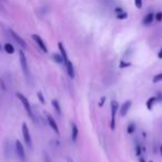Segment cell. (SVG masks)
I'll return each mask as SVG.
<instances>
[{
    "label": "cell",
    "mask_w": 162,
    "mask_h": 162,
    "mask_svg": "<svg viewBox=\"0 0 162 162\" xmlns=\"http://www.w3.org/2000/svg\"><path fill=\"white\" fill-rule=\"evenodd\" d=\"M17 98H18L19 100L21 101L22 106H23V108H25V110H26V112H27L28 116L30 117L32 120H34V112H32V109H31V106H30V103H29L28 99L26 98V97L22 95V93H20V92H17Z\"/></svg>",
    "instance_id": "obj_1"
},
{
    "label": "cell",
    "mask_w": 162,
    "mask_h": 162,
    "mask_svg": "<svg viewBox=\"0 0 162 162\" xmlns=\"http://www.w3.org/2000/svg\"><path fill=\"white\" fill-rule=\"evenodd\" d=\"M19 59H20V64H21V68H22L23 74H25L26 77H29V67H28V61H27V58H26L25 52L22 51V50L19 51Z\"/></svg>",
    "instance_id": "obj_2"
},
{
    "label": "cell",
    "mask_w": 162,
    "mask_h": 162,
    "mask_svg": "<svg viewBox=\"0 0 162 162\" xmlns=\"http://www.w3.org/2000/svg\"><path fill=\"white\" fill-rule=\"evenodd\" d=\"M119 109V106H118V102L114 100L111 101V122H110V127L111 129H114L116 128V114H117V111Z\"/></svg>",
    "instance_id": "obj_3"
},
{
    "label": "cell",
    "mask_w": 162,
    "mask_h": 162,
    "mask_svg": "<svg viewBox=\"0 0 162 162\" xmlns=\"http://www.w3.org/2000/svg\"><path fill=\"white\" fill-rule=\"evenodd\" d=\"M22 135H23V139H25V142L27 144L28 147L32 149V140H31V135H30V131H29V129H28L27 124L23 123L22 124Z\"/></svg>",
    "instance_id": "obj_4"
},
{
    "label": "cell",
    "mask_w": 162,
    "mask_h": 162,
    "mask_svg": "<svg viewBox=\"0 0 162 162\" xmlns=\"http://www.w3.org/2000/svg\"><path fill=\"white\" fill-rule=\"evenodd\" d=\"M16 151H17V156L21 161L26 160V152H25V148L21 144V142L19 140L16 141Z\"/></svg>",
    "instance_id": "obj_5"
},
{
    "label": "cell",
    "mask_w": 162,
    "mask_h": 162,
    "mask_svg": "<svg viewBox=\"0 0 162 162\" xmlns=\"http://www.w3.org/2000/svg\"><path fill=\"white\" fill-rule=\"evenodd\" d=\"M9 32H10V34H11V37H13V39L15 40L16 42L18 43L19 46L21 47V48H23V49H26V48H27V45H26V41L23 39H22L21 37H20V36H19V34H17L15 32V31L13 30H9Z\"/></svg>",
    "instance_id": "obj_6"
},
{
    "label": "cell",
    "mask_w": 162,
    "mask_h": 162,
    "mask_svg": "<svg viewBox=\"0 0 162 162\" xmlns=\"http://www.w3.org/2000/svg\"><path fill=\"white\" fill-rule=\"evenodd\" d=\"M32 39L36 41V43H37L38 46H39V48L41 50H42L43 52H48V49H47V46L46 43H45V41H43L42 39H41V37L40 36H38V34H32Z\"/></svg>",
    "instance_id": "obj_7"
},
{
    "label": "cell",
    "mask_w": 162,
    "mask_h": 162,
    "mask_svg": "<svg viewBox=\"0 0 162 162\" xmlns=\"http://www.w3.org/2000/svg\"><path fill=\"white\" fill-rule=\"evenodd\" d=\"M46 117H47V120H48V122H49L50 127H51V129L56 132V133H57V135H59V133H60V131H59L58 124H57V122L55 121V119H53V118L50 116L49 113H47Z\"/></svg>",
    "instance_id": "obj_8"
},
{
    "label": "cell",
    "mask_w": 162,
    "mask_h": 162,
    "mask_svg": "<svg viewBox=\"0 0 162 162\" xmlns=\"http://www.w3.org/2000/svg\"><path fill=\"white\" fill-rule=\"evenodd\" d=\"M130 107H131V101L128 100L125 101L124 103L121 106V108H120V116L121 117H124L127 113H128L129 109H130Z\"/></svg>",
    "instance_id": "obj_9"
},
{
    "label": "cell",
    "mask_w": 162,
    "mask_h": 162,
    "mask_svg": "<svg viewBox=\"0 0 162 162\" xmlns=\"http://www.w3.org/2000/svg\"><path fill=\"white\" fill-rule=\"evenodd\" d=\"M64 64H66V69H67V72H68V74H69V77H70V78H74V64H72V62H71L70 60H68V61L64 62Z\"/></svg>",
    "instance_id": "obj_10"
},
{
    "label": "cell",
    "mask_w": 162,
    "mask_h": 162,
    "mask_svg": "<svg viewBox=\"0 0 162 162\" xmlns=\"http://www.w3.org/2000/svg\"><path fill=\"white\" fill-rule=\"evenodd\" d=\"M78 133H79V130H78V127L74 122L71 123V139L72 141H77L78 139Z\"/></svg>",
    "instance_id": "obj_11"
},
{
    "label": "cell",
    "mask_w": 162,
    "mask_h": 162,
    "mask_svg": "<svg viewBox=\"0 0 162 162\" xmlns=\"http://www.w3.org/2000/svg\"><path fill=\"white\" fill-rule=\"evenodd\" d=\"M153 20H154V13H148V15L143 18V25H146V26L151 25Z\"/></svg>",
    "instance_id": "obj_12"
},
{
    "label": "cell",
    "mask_w": 162,
    "mask_h": 162,
    "mask_svg": "<svg viewBox=\"0 0 162 162\" xmlns=\"http://www.w3.org/2000/svg\"><path fill=\"white\" fill-rule=\"evenodd\" d=\"M58 47H59V50H60V52H61V56H62V58H63V61L64 62L68 61V60H69V58H68L67 51H66V49H64L63 45H62L61 42H59Z\"/></svg>",
    "instance_id": "obj_13"
},
{
    "label": "cell",
    "mask_w": 162,
    "mask_h": 162,
    "mask_svg": "<svg viewBox=\"0 0 162 162\" xmlns=\"http://www.w3.org/2000/svg\"><path fill=\"white\" fill-rule=\"evenodd\" d=\"M156 101H158V99H157V97H152V98H149L147 101V108L149 109V110H152L153 106H154V103H156Z\"/></svg>",
    "instance_id": "obj_14"
},
{
    "label": "cell",
    "mask_w": 162,
    "mask_h": 162,
    "mask_svg": "<svg viewBox=\"0 0 162 162\" xmlns=\"http://www.w3.org/2000/svg\"><path fill=\"white\" fill-rule=\"evenodd\" d=\"M3 48H5V50H6L7 53H9V55H13V52H15V48H13V46L11 45V43L7 42L5 46H3Z\"/></svg>",
    "instance_id": "obj_15"
},
{
    "label": "cell",
    "mask_w": 162,
    "mask_h": 162,
    "mask_svg": "<svg viewBox=\"0 0 162 162\" xmlns=\"http://www.w3.org/2000/svg\"><path fill=\"white\" fill-rule=\"evenodd\" d=\"M52 59H53V60H55L56 62H58V63H64L63 58H62V56H61V55L55 53V55H52Z\"/></svg>",
    "instance_id": "obj_16"
},
{
    "label": "cell",
    "mask_w": 162,
    "mask_h": 162,
    "mask_svg": "<svg viewBox=\"0 0 162 162\" xmlns=\"http://www.w3.org/2000/svg\"><path fill=\"white\" fill-rule=\"evenodd\" d=\"M52 106H53V108L56 109L58 114H61V108H60V104H59L58 100H52Z\"/></svg>",
    "instance_id": "obj_17"
},
{
    "label": "cell",
    "mask_w": 162,
    "mask_h": 162,
    "mask_svg": "<svg viewBox=\"0 0 162 162\" xmlns=\"http://www.w3.org/2000/svg\"><path fill=\"white\" fill-rule=\"evenodd\" d=\"M127 131H128V133L129 135H132L133 132L135 131V123H129V125H128V129H127Z\"/></svg>",
    "instance_id": "obj_18"
},
{
    "label": "cell",
    "mask_w": 162,
    "mask_h": 162,
    "mask_svg": "<svg viewBox=\"0 0 162 162\" xmlns=\"http://www.w3.org/2000/svg\"><path fill=\"white\" fill-rule=\"evenodd\" d=\"M117 18L118 19H127L128 18V13H124V11H122V13H117Z\"/></svg>",
    "instance_id": "obj_19"
},
{
    "label": "cell",
    "mask_w": 162,
    "mask_h": 162,
    "mask_svg": "<svg viewBox=\"0 0 162 162\" xmlns=\"http://www.w3.org/2000/svg\"><path fill=\"white\" fill-rule=\"evenodd\" d=\"M135 5L138 9H141L143 6V0H135Z\"/></svg>",
    "instance_id": "obj_20"
},
{
    "label": "cell",
    "mask_w": 162,
    "mask_h": 162,
    "mask_svg": "<svg viewBox=\"0 0 162 162\" xmlns=\"http://www.w3.org/2000/svg\"><path fill=\"white\" fill-rule=\"evenodd\" d=\"M162 80V72L159 74H156V76L153 77V82L157 83V82H159V81H161Z\"/></svg>",
    "instance_id": "obj_21"
},
{
    "label": "cell",
    "mask_w": 162,
    "mask_h": 162,
    "mask_svg": "<svg viewBox=\"0 0 162 162\" xmlns=\"http://www.w3.org/2000/svg\"><path fill=\"white\" fill-rule=\"evenodd\" d=\"M154 18L157 19V21H162V13H158L154 15Z\"/></svg>",
    "instance_id": "obj_22"
},
{
    "label": "cell",
    "mask_w": 162,
    "mask_h": 162,
    "mask_svg": "<svg viewBox=\"0 0 162 162\" xmlns=\"http://www.w3.org/2000/svg\"><path fill=\"white\" fill-rule=\"evenodd\" d=\"M38 97H39L40 101H41V103H45V99H43L42 93H41V92H39V93H38Z\"/></svg>",
    "instance_id": "obj_23"
},
{
    "label": "cell",
    "mask_w": 162,
    "mask_h": 162,
    "mask_svg": "<svg viewBox=\"0 0 162 162\" xmlns=\"http://www.w3.org/2000/svg\"><path fill=\"white\" fill-rule=\"evenodd\" d=\"M120 64H121V66H120V67H121V68H124V67H129V66H130V63H124V62H121V63H120Z\"/></svg>",
    "instance_id": "obj_24"
},
{
    "label": "cell",
    "mask_w": 162,
    "mask_h": 162,
    "mask_svg": "<svg viewBox=\"0 0 162 162\" xmlns=\"http://www.w3.org/2000/svg\"><path fill=\"white\" fill-rule=\"evenodd\" d=\"M122 11H123V10L121 9L120 7H119V8H117V9H116V13H122Z\"/></svg>",
    "instance_id": "obj_25"
},
{
    "label": "cell",
    "mask_w": 162,
    "mask_h": 162,
    "mask_svg": "<svg viewBox=\"0 0 162 162\" xmlns=\"http://www.w3.org/2000/svg\"><path fill=\"white\" fill-rule=\"evenodd\" d=\"M158 57H159L160 59H162V48H161V50L159 51V53H158Z\"/></svg>",
    "instance_id": "obj_26"
},
{
    "label": "cell",
    "mask_w": 162,
    "mask_h": 162,
    "mask_svg": "<svg viewBox=\"0 0 162 162\" xmlns=\"http://www.w3.org/2000/svg\"><path fill=\"white\" fill-rule=\"evenodd\" d=\"M140 162H146V161H144V160H140Z\"/></svg>",
    "instance_id": "obj_27"
},
{
    "label": "cell",
    "mask_w": 162,
    "mask_h": 162,
    "mask_svg": "<svg viewBox=\"0 0 162 162\" xmlns=\"http://www.w3.org/2000/svg\"><path fill=\"white\" fill-rule=\"evenodd\" d=\"M161 153H162V146H161Z\"/></svg>",
    "instance_id": "obj_28"
},
{
    "label": "cell",
    "mask_w": 162,
    "mask_h": 162,
    "mask_svg": "<svg viewBox=\"0 0 162 162\" xmlns=\"http://www.w3.org/2000/svg\"><path fill=\"white\" fill-rule=\"evenodd\" d=\"M0 49H1V46H0Z\"/></svg>",
    "instance_id": "obj_29"
}]
</instances>
